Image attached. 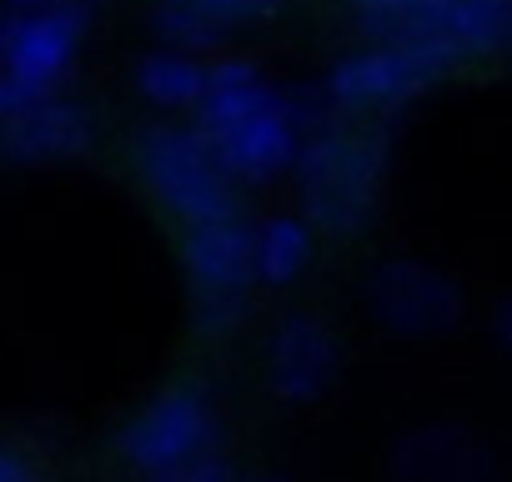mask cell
I'll list each match as a JSON object with an SVG mask.
<instances>
[{
    "mask_svg": "<svg viewBox=\"0 0 512 482\" xmlns=\"http://www.w3.org/2000/svg\"><path fill=\"white\" fill-rule=\"evenodd\" d=\"M191 121L236 186H272L292 176L302 141L337 116L322 91L282 86L251 61H211Z\"/></svg>",
    "mask_w": 512,
    "mask_h": 482,
    "instance_id": "6da1fadb",
    "label": "cell"
},
{
    "mask_svg": "<svg viewBox=\"0 0 512 482\" xmlns=\"http://www.w3.org/2000/svg\"><path fill=\"white\" fill-rule=\"evenodd\" d=\"M292 181L317 236L367 231L387 186V131L372 121H332L312 131L297 151Z\"/></svg>",
    "mask_w": 512,
    "mask_h": 482,
    "instance_id": "7a4b0ae2",
    "label": "cell"
},
{
    "mask_svg": "<svg viewBox=\"0 0 512 482\" xmlns=\"http://www.w3.org/2000/svg\"><path fill=\"white\" fill-rule=\"evenodd\" d=\"M116 452L141 482H191L226 467V427L211 392L181 382L156 392L121 422Z\"/></svg>",
    "mask_w": 512,
    "mask_h": 482,
    "instance_id": "3957f363",
    "label": "cell"
},
{
    "mask_svg": "<svg viewBox=\"0 0 512 482\" xmlns=\"http://www.w3.org/2000/svg\"><path fill=\"white\" fill-rule=\"evenodd\" d=\"M136 176L181 226H201L216 216H236V181L196 131V121H151L136 136Z\"/></svg>",
    "mask_w": 512,
    "mask_h": 482,
    "instance_id": "277c9868",
    "label": "cell"
},
{
    "mask_svg": "<svg viewBox=\"0 0 512 482\" xmlns=\"http://www.w3.org/2000/svg\"><path fill=\"white\" fill-rule=\"evenodd\" d=\"M447 76V66L417 46L402 41H362L347 56H337V66L327 71V81L317 86L327 111L337 121H372L382 126L387 116L407 111L417 96H427L437 81Z\"/></svg>",
    "mask_w": 512,
    "mask_h": 482,
    "instance_id": "5b68a950",
    "label": "cell"
},
{
    "mask_svg": "<svg viewBox=\"0 0 512 482\" xmlns=\"http://www.w3.org/2000/svg\"><path fill=\"white\" fill-rule=\"evenodd\" d=\"M91 16L71 0H0V71L16 96H56L76 76Z\"/></svg>",
    "mask_w": 512,
    "mask_h": 482,
    "instance_id": "8992f818",
    "label": "cell"
},
{
    "mask_svg": "<svg viewBox=\"0 0 512 482\" xmlns=\"http://www.w3.org/2000/svg\"><path fill=\"white\" fill-rule=\"evenodd\" d=\"M181 267L191 287V322L201 337H226L246 322L251 292H256V262H251V221L216 216L201 226H186L181 236Z\"/></svg>",
    "mask_w": 512,
    "mask_h": 482,
    "instance_id": "52a82bcc",
    "label": "cell"
},
{
    "mask_svg": "<svg viewBox=\"0 0 512 482\" xmlns=\"http://www.w3.org/2000/svg\"><path fill=\"white\" fill-rule=\"evenodd\" d=\"M367 312L382 332L402 342H437L457 332L467 297L452 272L422 257H387L367 272Z\"/></svg>",
    "mask_w": 512,
    "mask_h": 482,
    "instance_id": "ba28073f",
    "label": "cell"
},
{
    "mask_svg": "<svg viewBox=\"0 0 512 482\" xmlns=\"http://www.w3.org/2000/svg\"><path fill=\"white\" fill-rule=\"evenodd\" d=\"M402 46L437 56L447 71L512 51V0H412Z\"/></svg>",
    "mask_w": 512,
    "mask_h": 482,
    "instance_id": "9c48e42d",
    "label": "cell"
},
{
    "mask_svg": "<svg viewBox=\"0 0 512 482\" xmlns=\"http://www.w3.org/2000/svg\"><path fill=\"white\" fill-rule=\"evenodd\" d=\"M342 372V337L317 312H292L267 337V387L287 407L322 402Z\"/></svg>",
    "mask_w": 512,
    "mask_h": 482,
    "instance_id": "30bf717a",
    "label": "cell"
},
{
    "mask_svg": "<svg viewBox=\"0 0 512 482\" xmlns=\"http://www.w3.org/2000/svg\"><path fill=\"white\" fill-rule=\"evenodd\" d=\"M91 141H96V121L66 91L26 96L0 121V156L16 166H61V161L86 156Z\"/></svg>",
    "mask_w": 512,
    "mask_h": 482,
    "instance_id": "8fae6325",
    "label": "cell"
},
{
    "mask_svg": "<svg viewBox=\"0 0 512 482\" xmlns=\"http://www.w3.org/2000/svg\"><path fill=\"white\" fill-rule=\"evenodd\" d=\"M392 482H497V457L472 427L422 422L392 442Z\"/></svg>",
    "mask_w": 512,
    "mask_h": 482,
    "instance_id": "7c38bea8",
    "label": "cell"
},
{
    "mask_svg": "<svg viewBox=\"0 0 512 482\" xmlns=\"http://www.w3.org/2000/svg\"><path fill=\"white\" fill-rule=\"evenodd\" d=\"M282 6L287 0H151V31L161 46L211 56L236 31L272 21Z\"/></svg>",
    "mask_w": 512,
    "mask_h": 482,
    "instance_id": "4fadbf2b",
    "label": "cell"
},
{
    "mask_svg": "<svg viewBox=\"0 0 512 482\" xmlns=\"http://www.w3.org/2000/svg\"><path fill=\"white\" fill-rule=\"evenodd\" d=\"M251 262L256 287H297L317 262V231L302 211H277L251 221Z\"/></svg>",
    "mask_w": 512,
    "mask_h": 482,
    "instance_id": "5bb4252c",
    "label": "cell"
},
{
    "mask_svg": "<svg viewBox=\"0 0 512 482\" xmlns=\"http://www.w3.org/2000/svg\"><path fill=\"white\" fill-rule=\"evenodd\" d=\"M206 71H211V61L196 56V51L151 46L136 61V91H141V101H151L166 116H191L201 91H206Z\"/></svg>",
    "mask_w": 512,
    "mask_h": 482,
    "instance_id": "9a60e30c",
    "label": "cell"
},
{
    "mask_svg": "<svg viewBox=\"0 0 512 482\" xmlns=\"http://www.w3.org/2000/svg\"><path fill=\"white\" fill-rule=\"evenodd\" d=\"M362 41H397L412 0H342Z\"/></svg>",
    "mask_w": 512,
    "mask_h": 482,
    "instance_id": "2e32d148",
    "label": "cell"
},
{
    "mask_svg": "<svg viewBox=\"0 0 512 482\" xmlns=\"http://www.w3.org/2000/svg\"><path fill=\"white\" fill-rule=\"evenodd\" d=\"M0 482H41V467L21 447H11L6 437H0Z\"/></svg>",
    "mask_w": 512,
    "mask_h": 482,
    "instance_id": "e0dca14e",
    "label": "cell"
},
{
    "mask_svg": "<svg viewBox=\"0 0 512 482\" xmlns=\"http://www.w3.org/2000/svg\"><path fill=\"white\" fill-rule=\"evenodd\" d=\"M492 337H497V347L512 357V297H502V302L492 307Z\"/></svg>",
    "mask_w": 512,
    "mask_h": 482,
    "instance_id": "ac0fdd59",
    "label": "cell"
},
{
    "mask_svg": "<svg viewBox=\"0 0 512 482\" xmlns=\"http://www.w3.org/2000/svg\"><path fill=\"white\" fill-rule=\"evenodd\" d=\"M16 101H21V96H16V86L6 81V71H0V121L11 116V106H16Z\"/></svg>",
    "mask_w": 512,
    "mask_h": 482,
    "instance_id": "d6986e66",
    "label": "cell"
},
{
    "mask_svg": "<svg viewBox=\"0 0 512 482\" xmlns=\"http://www.w3.org/2000/svg\"><path fill=\"white\" fill-rule=\"evenodd\" d=\"M191 482H236V472H231V462H226V467H216V472H201V477H191Z\"/></svg>",
    "mask_w": 512,
    "mask_h": 482,
    "instance_id": "ffe728a7",
    "label": "cell"
},
{
    "mask_svg": "<svg viewBox=\"0 0 512 482\" xmlns=\"http://www.w3.org/2000/svg\"><path fill=\"white\" fill-rule=\"evenodd\" d=\"M71 6H76V11H86V16H96V11H101V0H71Z\"/></svg>",
    "mask_w": 512,
    "mask_h": 482,
    "instance_id": "44dd1931",
    "label": "cell"
},
{
    "mask_svg": "<svg viewBox=\"0 0 512 482\" xmlns=\"http://www.w3.org/2000/svg\"><path fill=\"white\" fill-rule=\"evenodd\" d=\"M236 482H287V477H236Z\"/></svg>",
    "mask_w": 512,
    "mask_h": 482,
    "instance_id": "7402d4cb",
    "label": "cell"
}]
</instances>
